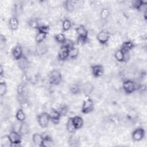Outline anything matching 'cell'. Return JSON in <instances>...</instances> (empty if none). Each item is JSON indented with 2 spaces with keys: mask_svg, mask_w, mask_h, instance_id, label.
Segmentation results:
<instances>
[{
  "mask_svg": "<svg viewBox=\"0 0 147 147\" xmlns=\"http://www.w3.org/2000/svg\"><path fill=\"white\" fill-rule=\"evenodd\" d=\"M141 84L134 82L130 79H126L122 83V88L125 92L130 94L134 92L136 90H139Z\"/></svg>",
  "mask_w": 147,
  "mask_h": 147,
  "instance_id": "cell-1",
  "label": "cell"
},
{
  "mask_svg": "<svg viewBox=\"0 0 147 147\" xmlns=\"http://www.w3.org/2000/svg\"><path fill=\"white\" fill-rule=\"evenodd\" d=\"M75 31L80 42L82 43L86 42L88 36V32L86 28L83 25H79L75 29Z\"/></svg>",
  "mask_w": 147,
  "mask_h": 147,
  "instance_id": "cell-2",
  "label": "cell"
},
{
  "mask_svg": "<svg viewBox=\"0 0 147 147\" xmlns=\"http://www.w3.org/2000/svg\"><path fill=\"white\" fill-rule=\"evenodd\" d=\"M62 80V75L60 71L56 69L52 70L49 75V81L53 85L59 84Z\"/></svg>",
  "mask_w": 147,
  "mask_h": 147,
  "instance_id": "cell-3",
  "label": "cell"
},
{
  "mask_svg": "<svg viewBox=\"0 0 147 147\" xmlns=\"http://www.w3.org/2000/svg\"><path fill=\"white\" fill-rule=\"evenodd\" d=\"M37 122L39 125L42 128H45L48 126L49 122L51 121L49 114L47 112H42L38 114L37 117Z\"/></svg>",
  "mask_w": 147,
  "mask_h": 147,
  "instance_id": "cell-4",
  "label": "cell"
},
{
  "mask_svg": "<svg viewBox=\"0 0 147 147\" xmlns=\"http://www.w3.org/2000/svg\"><path fill=\"white\" fill-rule=\"evenodd\" d=\"M94 108V103L92 99L88 98H86L82 103V112L84 114H89L92 112Z\"/></svg>",
  "mask_w": 147,
  "mask_h": 147,
  "instance_id": "cell-5",
  "label": "cell"
},
{
  "mask_svg": "<svg viewBox=\"0 0 147 147\" xmlns=\"http://www.w3.org/2000/svg\"><path fill=\"white\" fill-rule=\"evenodd\" d=\"M110 38V33L105 30H102L100 32H99L97 36H96V39L98 41L103 45L106 44L109 40Z\"/></svg>",
  "mask_w": 147,
  "mask_h": 147,
  "instance_id": "cell-6",
  "label": "cell"
},
{
  "mask_svg": "<svg viewBox=\"0 0 147 147\" xmlns=\"http://www.w3.org/2000/svg\"><path fill=\"white\" fill-rule=\"evenodd\" d=\"M10 145L13 144H20L21 141V134L16 130H11L7 135Z\"/></svg>",
  "mask_w": 147,
  "mask_h": 147,
  "instance_id": "cell-7",
  "label": "cell"
},
{
  "mask_svg": "<svg viewBox=\"0 0 147 147\" xmlns=\"http://www.w3.org/2000/svg\"><path fill=\"white\" fill-rule=\"evenodd\" d=\"M145 136V130L142 127L136 129L131 133V138L135 141H140L142 140Z\"/></svg>",
  "mask_w": 147,
  "mask_h": 147,
  "instance_id": "cell-8",
  "label": "cell"
},
{
  "mask_svg": "<svg viewBox=\"0 0 147 147\" xmlns=\"http://www.w3.org/2000/svg\"><path fill=\"white\" fill-rule=\"evenodd\" d=\"M69 49L67 46L63 44L58 53V59L61 61L67 60L69 57Z\"/></svg>",
  "mask_w": 147,
  "mask_h": 147,
  "instance_id": "cell-9",
  "label": "cell"
},
{
  "mask_svg": "<svg viewBox=\"0 0 147 147\" xmlns=\"http://www.w3.org/2000/svg\"><path fill=\"white\" fill-rule=\"evenodd\" d=\"M104 71L103 67L100 64H95L91 67V73L95 78H99L102 76Z\"/></svg>",
  "mask_w": 147,
  "mask_h": 147,
  "instance_id": "cell-10",
  "label": "cell"
},
{
  "mask_svg": "<svg viewBox=\"0 0 147 147\" xmlns=\"http://www.w3.org/2000/svg\"><path fill=\"white\" fill-rule=\"evenodd\" d=\"M48 114H49L51 121H52L53 123H57L59 122L61 118V115L58 110L52 108L51 109Z\"/></svg>",
  "mask_w": 147,
  "mask_h": 147,
  "instance_id": "cell-11",
  "label": "cell"
},
{
  "mask_svg": "<svg viewBox=\"0 0 147 147\" xmlns=\"http://www.w3.org/2000/svg\"><path fill=\"white\" fill-rule=\"evenodd\" d=\"M11 55L14 59L18 60L23 56V49L21 45L15 46L11 51Z\"/></svg>",
  "mask_w": 147,
  "mask_h": 147,
  "instance_id": "cell-12",
  "label": "cell"
},
{
  "mask_svg": "<svg viewBox=\"0 0 147 147\" xmlns=\"http://www.w3.org/2000/svg\"><path fill=\"white\" fill-rule=\"evenodd\" d=\"M94 90V86L90 82H87L83 84L82 87H81V90L86 95H90Z\"/></svg>",
  "mask_w": 147,
  "mask_h": 147,
  "instance_id": "cell-13",
  "label": "cell"
},
{
  "mask_svg": "<svg viewBox=\"0 0 147 147\" xmlns=\"http://www.w3.org/2000/svg\"><path fill=\"white\" fill-rule=\"evenodd\" d=\"M71 119L76 130L81 129L83 127L84 124V121L82 117H81L80 116L75 115L73 117H71Z\"/></svg>",
  "mask_w": 147,
  "mask_h": 147,
  "instance_id": "cell-14",
  "label": "cell"
},
{
  "mask_svg": "<svg viewBox=\"0 0 147 147\" xmlns=\"http://www.w3.org/2000/svg\"><path fill=\"white\" fill-rule=\"evenodd\" d=\"M44 141V136L39 133H34L32 136V141L35 145L42 146Z\"/></svg>",
  "mask_w": 147,
  "mask_h": 147,
  "instance_id": "cell-15",
  "label": "cell"
},
{
  "mask_svg": "<svg viewBox=\"0 0 147 147\" xmlns=\"http://www.w3.org/2000/svg\"><path fill=\"white\" fill-rule=\"evenodd\" d=\"M9 26L10 29L13 31H16L18 29L19 22L17 17L13 16L10 18L9 21Z\"/></svg>",
  "mask_w": 147,
  "mask_h": 147,
  "instance_id": "cell-16",
  "label": "cell"
},
{
  "mask_svg": "<svg viewBox=\"0 0 147 147\" xmlns=\"http://www.w3.org/2000/svg\"><path fill=\"white\" fill-rule=\"evenodd\" d=\"M29 126L26 122L23 121L21 122L18 130L19 133L21 134V136H25L28 134L29 132Z\"/></svg>",
  "mask_w": 147,
  "mask_h": 147,
  "instance_id": "cell-17",
  "label": "cell"
},
{
  "mask_svg": "<svg viewBox=\"0 0 147 147\" xmlns=\"http://www.w3.org/2000/svg\"><path fill=\"white\" fill-rule=\"evenodd\" d=\"M134 47V45L133 44V42L131 41H124L122 44V46H121V49L123 50L124 52H129L130 51L133 49Z\"/></svg>",
  "mask_w": 147,
  "mask_h": 147,
  "instance_id": "cell-18",
  "label": "cell"
},
{
  "mask_svg": "<svg viewBox=\"0 0 147 147\" xmlns=\"http://www.w3.org/2000/svg\"><path fill=\"white\" fill-rule=\"evenodd\" d=\"M18 67L20 69L22 70H25L28 68V65H29V62L26 57L24 56H23L20 60H18Z\"/></svg>",
  "mask_w": 147,
  "mask_h": 147,
  "instance_id": "cell-19",
  "label": "cell"
},
{
  "mask_svg": "<svg viewBox=\"0 0 147 147\" xmlns=\"http://www.w3.org/2000/svg\"><path fill=\"white\" fill-rule=\"evenodd\" d=\"M64 7L67 11L72 13L75 9V3L72 1H65L64 2Z\"/></svg>",
  "mask_w": 147,
  "mask_h": 147,
  "instance_id": "cell-20",
  "label": "cell"
},
{
  "mask_svg": "<svg viewBox=\"0 0 147 147\" xmlns=\"http://www.w3.org/2000/svg\"><path fill=\"white\" fill-rule=\"evenodd\" d=\"M47 51H48V47L45 44L43 43V42L41 43L38 44V47L36 48V51L38 55H44L45 53H47Z\"/></svg>",
  "mask_w": 147,
  "mask_h": 147,
  "instance_id": "cell-21",
  "label": "cell"
},
{
  "mask_svg": "<svg viewBox=\"0 0 147 147\" xmlns=\"http://www.w3.org/2000/svg\"><path fill=\"white\" fill-rule=\"evenodd\" d=\"M115 59L119 62L125 61V52L121 49H117L114 54Z\"/></svg>",
  "mask_w": 147,
  "mask_h": 147,
  "instance_id": "cell-22",
  "label": "cell"
},
{
  "mask_svg": "<svg viewBox=\"0 0 147 147\" xmlns=\"http://www.w3.org/2000/svg\"><path fill=\"white\" fill-rule=\"evenodd\" d=\"M26 118V115L25 112L24 111L23 109H19L18 110H17L16 114V119L20 122H22L23 121H25Z\"/></svg>",
  "mask_w": 147,
  "mask_h": 147,
  "instance_id": "cell-23",
  "label": "cell"
},
{
  "mask_svg": "<svg viewBox=\"0 0 147 147\" xmlns=\"http://www.w3.org/2000/svg\"><path fill=\"white\" fill-rule=\"evenodd\" d=\"M72 26V22L69 19H64L61 24V28L63 32L68 31Z\"/></svg>",
  "mask_w": 147,
  "mask_h": 147,
  "instance_id": "cell-24",
  "label": "cell"
},
{
  "mask_svg": "<svg viewBox=\"0 0 147 147\" xmlns=\"http://www.w3.org/2000/svg\"><path fill=\"white\" fill-rule=\"evenodd\" d=\"M66 129L69 133H75L76 129L74 125L71 118H69L66 122Z\"/></svg>",
  "mask_w": 147,
  "mask_h": 147,
  "instance_id": "cell-25",
  "label": "cell"
},
{
  "mask_svg": "<svg viewBox=\"0 0 147 147\" xmlns=\"http://www.w3.org/2000/svg\"><path fill=\"white\" fill-rule=\"evenodd\" d=\"M79 53V49L75 47H73L69 49V58L71 59H75L77 58Z\"/></svg>",
  "mask_w": 147,
  "mask_h": 147,
  "instance_id": "cell-26",
  "label": "cell"
},
{
  "mask_svg": "<svg viewBox=\"0 0 147 147\" xmlns=\"http://www.w3.org/2000/svg\"><path fill=\"white\" fill-rule=\"evenodd\" d=\"M55 40L58 43L63 44L65 42L67 38L64 34L63 33H59L55 36Z\"/></svg>",
  "mask_w": 147,
  "mask_h": 147,
  "instance_id": "cell-27",
  "label": "cell"
},
{
  "mask_svg": "<svg viewBox=\"0 0 147 147\" xmlns=\"http://www.w3.org/2000/svg\"><path fill=\"white\" fill-rule=\"evenodd\" d=\"M47 34L41 32H38L37 34L36 35L35 37V40L37 44H40L47 37Z\"/></svg>",
  "mask_w": 147,
  "mask_h": 147,
  "instance_id": "cell-28",
  "label": "cell"
},
{
  "mask_svg": "<svg viewBox=\"0 0 147 147\" xmlns=\"http://www.w3.org/2000/svg\"><path fill=\"white\" fill-rule=\"evenodd\" d=\"M29 26L32 29H37L40 26V21L37 18H32L28 21Z\"/></svg>",
  "mask_w": 147,
  "mask_h": 147,
  "instance_id": "cell-29",
  "label": "cell"
},
{
  "mask_svg": "<svg viewBox=\"0 0 147 147\" xmlns=\"http://www.w3.org/2000/svg\"><path fill=\"white\" fill-rule=\"evenodd\" d=\"M53 146V141L52 140V138L48 136L44 137V141H43L42 146L50 147V146Z\"/></svg>",
  "mask_w": 147,
  "mask_h": 147,
  "instance_id": "cell-30",
  "label": "cell"
},
{
  "mask_svg": "<svg viewBox=\"0 0 147 147\" xmlns=\"http://www.w3.org/2000/svg\"><path fill=\"white\" fill-rule=\"evenodd\" d=\"M70 92L74 95L79 94L81 91V87L77 84H72L69 87Z\"/></svg>",
  "mask_w": 147,
  "mask_h": 147,
  "instance_id": "cell-31",
  "label": "cell"
},
{
  "mask_svg": "<svg viewBox=\"0 0 147 147\" xmlns=\"http://www.w3.org/2000/svg\"><path fill=\"white\" fill-rule=\"evenodd\" d=\"M110 16V10L109 9L107 8H103L101 10H100V14H99V16H100V18L103 20H105L106 19H107L109 16Z\"/></svg>",
  "mask_w": 147,
  "mask_h": 147,
  "instance_id": "cell-32",
  "label": "cell"
},
{
  "mask_svg": "<svg viewBox=\"0 0 147 147\" xmlns=\"http://www.w3.org/2000/svg\"><path fill=\"white\" fill-rule=\"evenodd\" d=\"M7 90V87L6 83L5 82H1L0 83V95L1 97L3 96L6 94Z\"/></svg>",
  "mask_w": 147,
  "mask_h": 147,
  "instance_id": "cell-33",
  "label": "cell"
},
{
  "mask_svg": "<svg viewBox=\"0 0 147 147\" xmlns=\"http://www.w3.org/2000/svg\"><path fill=\"white\" fill-rule=\"evenodd\" d=\"M58 110L59 111V112L60 113L61 115L64 116L67 114V113L68 111V108L67 106H66L65 105H61L59 107Z\"/></svg>",
  "mask_w": 147,
  "mask_h": 147,
  "instance_id": "cell-34",
  "label": "cell"
},
{
  "mask_svg": "<svg viewBox=\"0 0 147 147\" xmlns=\"http://www.w3.org/2000/svg\"><path fill=\"white\" fill-rule=\"evenodd\" d=\"M37 30H38V32H41L46 33L47 34L49 32L50 28L48 25H40Z\"/></svg>",
  "mask_w": 147,
  "mask_h": 147,
  "instance_id": "cell-35",
  "label": "cell"
},
{
  "mask_svg": "<svg viewBox=\"0 0 147 147\" xmlns=\"http://www.w3.org/2000/svg\"><path fill=\"white\" fill-rule=\"evenodd\" d=\"M17 92L18 95H24L25 92V87L22 84H20L17 87Z\"/></svg>",
  "mask_w": 147,
  "mask_h": 147,
  "instance_id": "cell-36",
  "label": "cell"
},
{
  "mask_svg": "<svg viewBox=\"0 0 147 147\" xmlns=\"http://www.w3.org/2000/svg\"><path fill=\"white\" fill-rule=\"evenodd\" d=\"M0 69H1L0 75H1V76H3V67H2V65L1 66Z\"/></svg>",
  "mask_w": 147,
  "mask_h": 147,
  "instance_id": "cell-37",
  "label": "cell"
}]
</instances>
